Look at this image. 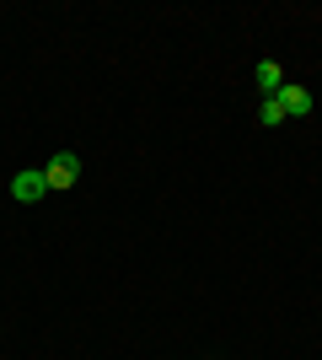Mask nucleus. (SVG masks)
<instances>
[{
    "instance_id": "f257e3e1",
    "label": "nucleus",
    "mask_w": 322,
    "mask_h": 360,
    "mask_svg": "<svg viewBox=\"0 0 322 360\" xmlns=\"http://www.w3.org/2000/svg\"><path fill=\"white\" fill-rule=\"evenodd\" d=\"M43 178H48V188H76V178H81V162L70 156V150H60L54 162L43 167Z\"/></svg>"
},
{
    "instance_id": "f03ea898",
    "label": "nucleus",
    "mask_w": 322,
    "mask_h": 360,
    "mask_svg": "<svg viewBox=\"0 0 322 360\" xmlns=\"http://www.w3.org/2000/svg\"><path fill=\"white\" fill-rule=\"evenodd\" d=\"M11 194L22 199V205H38V199L48 194V178H43V172H32V167H27V172H16V178H11Z\"/></svg>"
},
{
    "instance_id": "7ed1b4c3",
    "label": "nucleus",
    "mask_w": 322,
    "mask_h": 360,
    "mask_svg": "<svg viewBox=\"0 0 322 360\" xmlns=\"http://www.w3.org/2000/svg\"><path fill=\"white\" fill-rule=\"evenodd\" d=\"M279 108H285V119H301V113H311V91L307 86H279Z\"/></svg>"
},
{
    "instance_id": "20e7f679",
    "label": "nucleus",
    "mask_w": 322,
    "mask_h": 360,
    "mask_svg": "<svg viewBox=\"0 0 322 360\" xmlns=\"http://www.w3.org/2000/svg\"><path fill=\"white\" fill-rule=\"evenodd\" d=\"M253 81H258V91H263V97H279V86H285V70H279L274 60H258Z\"/></svg>"
},
{
    "instance_id": "39448f33",
    "label": "nucleus",
    "mask_w": 322,
    "mask_h": 360,
    "mask_svg": "<svg viewBox=\"0 0 322 360\" xmlns=\"http://www.w3.org/2000/svg\"><path fill=\"white\" fill-rule=\"evenodd\" d=\"M285 119V108H279V97H263V108H258V124H279Z\"/></svg>"
}]
</instances>
